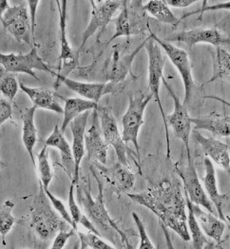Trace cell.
Segmentation results:
<instances>
[{
  "label": "cell",
  "mask_w": 230,
  "mask_h": 249,
  "mask_svg": "<svg viewBox=\"0 0 230 249\" xmlns=\"http://www.w3.org/2000/svg\"><path fill=\"white\" fill-rule=\"evenodd\" d=\"M174 167L175 172L183 181L184 190L187 192L190 202L194 205H198L205 208L213 215L218 216L216 208L209 200V196L207 195L204 187L200 183L191 154L187 155L186 164L178 162L175 164Z\"/></svg>",
  "instance_id": "ba28073f"
},
{
  "label": "cell",
  "mask_w": 230,
  "mask_h": 249,
  "mask_svg": "<svg viewBox=\"0 0 230 249\" xmlns=\"http://www.w3.org/2000/svg\"><path fill=\"white\" fill-rule=\"evenodd\" d=\"M0 65L12 73H26L35 80H39V78L36 76L34 70L46 71L53 76L56 75V72L52 71L48 65L42 60L36 48H33L31 52L26 54H16L14 53L4 54L0 53Z\"/></svg>",
  "instance_id": "30bf717a"
},
{
  "label": "cell",
  "mask_w": 230,
  "mask_h": 249,
  "mask_svg": "<svg viewBox=\"0 0 230 249\" xmlns=\"http://www.w3.org/2000/svg\"><path fill=\"white\" fill-rule=\"evenodd\" d=\"M205 177H204V186L207 190V195L209 196V200L212 202L216 208L218 217L224 221L230 227V218L224 212L225 204L230 203V194H221L218 190L216 172L213 164L209 157L205 158Z\"/></svg>",
  "instance_id": "44dd1931"
},
{
  "label": "cell",
  "mask_w": 230,
  "mask_h": 249,
  "mask_svg": "<svg viewBox=\"0 0 230 249\" xmlns=\"http://www.w3.org/2000/svg\"><path fill=\"white\" fill-rule=\"evenodd\" d=\"M102 175L117 194L128 193L135 184L136 176L126 166L116 163L110 167L98 166Z\"/></svg>",
  "instance_id": "7402d4cb"
},
{
  "label": "cell",
  "mask_w": 230,
  "mask_h": 249,
  "mask_svg": "<svg viewBox=\"0 0 230 249\" xmlns=\"http://www.w3.org/2000/svg\"><path fill=\"white\" fill-rule=\"evenodd\" d=\"M62 82L67 88L75 93L79 94L84 98L89 101L98 103L100 99L106 94H115L123 90L124 86L122 84H115L112 82H98V83H87L70 79L68 77H57L55 88L57 84Z\"/></svg>",
  "instance_id": "2e32d148"
},
{
  "label": "cell",
  "mask_w": 230,
  "mask_h": 249,
  "mask_svg": "<svg viewBox=\"0 0 230 249\" xmlns=\"http://www.w3.org/2000/svg\"><path fill=\"white\" fill-rule=\"evenodd\" d=\"M14 208V202L12 200H6L2 205V208H0V235L3 240L16 224V219L12 214Z\"/></svg>",
  "instance_id": "e575fe53"
},
{
  "label": "cell",
  "mask_w": 230,
  "mask_h": 249,
  "mask_svg": "<svg viewBox=\"0 0 230 249\" xmlns=\"http://www.w3.org/2000/svg\"><path fill=\"white\" fill-rule=\"evenodd\" d=\"M149 36L159 45V47H161L166 52L169 60L178 70L185 86V100L183 104L187 107V105L189 104V102L192 100L194 91L196 89V85L192 75V67L189 61L188 53L175 47L171 43L165 41L164 39H160L155 34L152 33V31L149 32Z\"/></svg>",
  "instance_id": "9c48e42d"
},
{
  "label": "cell",
  "mask_w": 230,
  "mask_h": 249,
  "mask_svg": "<svg viewBox=\"0 0 230 249\" xmlns=\"http://www.w3.org/2000/svg\"><path fill=\"white\" fill-rule=\"evenodd\" d=\"M184 195L186 198V204H187V209H188L187 224H188V231H190V235H191L190 239L192 240V248L195 249H205L207 246H209V241L197 222V219L192 211V203L190 202L188 194L185 190H184Z\"/></svg>",
  "instance_id": "f546056e"
},
{
  "label": "cell",
  "mask_w": 230,
  "mask_h": 249,
  "mask_svg": "<svg viewBox=\"0 0 230 249\" xmlns=\"http://www.w3.org/2000/svg\"><path fill=\"white\" fill-rule=\"evenodd\" d=\"M213 62V74L206 84L215 82L217 80H226L230 82V54L222 47H215L211 51Z\"/></svg>",
  "instance_id": "f1b7e54d"
},
{
  "label": "cell",
  "mask_w": 230,
  "mask_h": 249,
  "mask_svg": "<svg viewBox=\"0 0 230 249\" xmlns=\"http://www.w3.org/2000/svg\"><path fill=\"white\" fill-rule=\"evenodd\" d=\"M149 39V36L146 40L141 43L135 50H133L130 53H125V50L129 42L127 39L125 43L122 44V48L119 49L115 47L109 56L105 60L102 66V79L105 83L112 82L115 84H121L125 81L128 73H131V66L133 59L139 53L141 49L146 46V43Z\"/></svg>",
  "instance_id": "52a82bcc"
},
{
  "label": "cell",
  "mask_w": 230,
  "mask_h": 249,
  "mask_svg": "<svg viewBox=\"0 0 230 249\" xmlns=\"http://www.w3.org/2000/svg\"><path fill=\"white\" fill-rule=\"evenodd\" d=\"M132 218L134 220V223L136 224V227L138 229L139 235H140V249H154L155 247L152 244V242L150 241L147 233L146 231V227L145 224L143 223V221L141 220V218L139 217V215L136 212H132Z\"/></svg>",
  "instance_id": "74e56055"
},
{
  "label": "cell",
  "mask_w": 230,
  "mask_h": 249,
  "mask_svg": "<svg viewBox=\"0 0 230 249\" xmlns=\"http://www.w3.org/2000/svg\"><path fill=\"white\" fill-rule=\"evenodd\" d=\"M13 107L11 101L0 93V125L12 117Z\"/></svg>",
  "instance_id": "ab89813d"
},
{
  "label": "cell",
  "mask_w": 230,
  "mask_h": 249,
  "mask_svg": "<svg viewBox=\"0 0 230 249\" xmlns=\"http://www.w3.org/2000/svg\"><path fill=\"white\" fill-rule=\"evenodd\" d=\"M27 3H28V5H29L30 13H31V18H30V21H31L32 38H33V41H35V25H36L35 17H36V10H37L39 1H38V0H28Z\"/></svg>",
  "instance_id": "60d3db41"
},
{
  "label": "cell",
  "mask_w": 230,
  "mask_h": 249,
  "mask_svg": "<svg viewBox=\"0 0 230 249\" xmlns=\"http://www.w3.org/2000/svg\"><path fill=\"white\" fill-rule=\"evenodd\" d=\"M59 11V28H60V61L62 66L59 67V73L65 71L63 75L56 73V77H67V75L76 68L78 64L79 53L74 52L67 38V1H56Z\"/></svg>",
  "instance_id": "e0dca14e"
},
{
  "label": "cell",
  "mask_w": 230,
  "mask_h": 249,
  "mask_svg": "<svg viewBox=\"0 0 230 249\" xmlns=\"http://www.w3.org/2000/svg\"><path fill=\"white\" fill-rule=\"evenodd\" d=\"M91 3V18L90 21L82 34V43L78 49V53L83 50L88 39L92 36L97 31H104L106 25L112 19L113 16L121 9L123 1L120 0H100L90 1Z\"/></svg>",
  "instance_id": "8fae6325"
},
{
  "label": "cell",
  "mask_w": 230,
  "mask_h": 249,
  "mask_svg": "<svg viewBox=\"0 0 230 249\" xmlns=\"http://www.w3.org/2000/svg\"><path fill=\"white\" fill-rule=\"evenodd\" d=\"M37 170L39 174V181L44 187H49L50 183L53 178V171L49 161L48 146H44L37 155Z\"/></svg>",
  "instance_id": "836d02e7"
},
{
  "label": "cell",
  "mask_w": 230,
  "mask_h": 249,
  "mask_svg": "<svg viewBox=\"0 0 230 249\" xmlns=\"http://www.w3.org/2000/svg\"><path fill=\"white\" fill-rule=\"evenodd\" d=\"M11 6L9 5V2L7 0H0V22L2 19V17L4 13L10 8Z\"/></svg>",
  "instance_id": "ee69618b"
},
{
  "label": "cell",
  "mask_w": 230,
  "mask_h": 249,
  "mask_svg": "<svg viewBox=\"0 0 230 249\" xmlns=\"http://www.w3.org/2000/svg\"><path fill=\"white\" fill-rule=\"evenodd\" d=\"M98 107V103L85 100L81 98H69L65 100V107L63 108V119L62 124H61V131L63 133L66 131L67 127L71 122L75 119L77 116L82 114L84 112L94 109Z\"/></svg>",
  "instance_id": "83f0119b"
},
{
  "label": "cell",
  "mask_w": 230,
  "mask_h": 249,
  "mask_svg": "<svg viewBox=\"0 0 230 249\" xmlns=\"http://www.w3.org/2000/svg\"><path fill=\"white\" fill-rule=\"evenodd\" d=\"M194 129H204L220 137H230V117L225 113L213 111L207 115H199L190 119Z\"/></svg>",
  "instance_id": "603a6c76"
},
{
  "label": "cell",
  "mask_w": 230,
  "mask_h": 249,
  "mask_svg": "<svg viewBox=\"0 0 230 249\" xmlns=\"http://www.w3.org/2000/svg\"><path fill=\"white\" fill-rule=\"evenodd\" d=\"M80 242H81V249H114L113 247L107 245L105 241L102 240V238L92 232H88V233H82L79 231H76Z\"/></svg>",
  "instance_id": "d590c367"
},
{
  "label": "cell",
  "mask_w": 230,
  "mask_h": 249,
  "mask_svg": "<svg viewBox=\"0 0 230 249\" xmlns=\"http://www.w3.org/2000/svg\"><path fill=\"white\" fill-rule=\"evenodd\" d=\"M31 208V227L42 241L50 240L62 229H70L71 226L52 206L40 181L39 191Z\"/></svg>",
  "instance_id": "3957f363"
},
{
  "label": "cell",
  "mask_w": 230,
  "mask_h": 249,
  "mask_svg": "<svg viewBox=\"0 0 230 249\" xmlns=\"http://www.w3.org/2000/svg\"><path fill=\"white\" fill-rule=\"evenodd\" d=\"M146 52L148 54V88L152 97H154L155 102L160 107V111L163 117L165 130H166V138L167 144V157L170 158V142H169V134L167 127V115L165 113L161 97H160V81L163 77V71L166 59L163 55L161 48L158 44L154 41L150 36L149 39L146 43Z\"/></svg>",
  "instance_id": "8992f818"
},
{
  "label": "cell",
  "mask_w": 230,
  "mask_h": 249,
  "mask_svg": "<svg viewBox=\"0 0 230 249\" xmlns=\"http://www.w3.org/2000/svg\"><path fill=\"white\" fill-rule=\"evenodd\" d=\"M43 188H44V191H45L47 197L49 198V200H50V202H51V204H52V206L53 207V208L58 212V214L62 217L63 219H64L72 229H74L75 231H77V226H75L74 223L72 222V219H71V217L70 212L68 211L67 208H65V206H64V204H63L62 202H61L59 199H57L53 193H51L48 187H43Z\"/></svg>",
  "instance_id": "8d00e7d4"
},
{
  "label": "cell",
  "mask_w": 230,
  "mask_h": 249,
  "mask_svg": "<svg viewBox=\"0 0 230 249\" xmlns=\"http://www.w3.org/2000/svg\"><path fill=\"white\" fill-rule=\"evenodd\" d=\"M74 186L75 185L73 183H71V187H70V191H69V209H70V214L72 219V222L74 223L75 226H77V224H80L88 231L102 237L100 232L98 231V229L94 227V225L90 222V220L84 213L83 210L81 208H79L78 205L76 204L75 197H74Z\"/></svg>",
  "instance_id": "1f68e13d"
},
{
  "label": "cell",
  "mask_w": 230,
  "mask_h": 249,
  "mask_svg": "<svg viewBox=\"0 0 230 249\" xmlns=\"http://www.w3.org/2000/svg\"><path fill=\"white\" fill-rule=\"evenodd\" d=\"M146 14H149L155 19L168 25H177L179 18L171 12L165 0H149L143 5Z\"/></svg>",
  "instance_id": "4dcf8cb0"
},
{
  "label": "cell",
  "mask_w": 230,
  "mask_h": 249,
  "mask_svg": "<svg viewBox=\"0 0 230 249\" xmlns=\"http://www.w3.org/2000/svg\"><path fill=\"white\" fill-rule=\"evenodd\" d=\"M126 195L134 203L152 211L161 225L175 231L184 241H190L184 188L177 179L164 177L149 184L145 191Z\"/></svg>",
  "instance_id": "6da1fadb"
},
{
  "label": "cell",
  "mask_w": 230,
  "mask_h": 249,
  "mask_svg": "<svg viewBox=\"0 0 230 249\" xmlns=\"http://www.w3.org/2000/svg\"><path fill=\"white\" fill-rule=\"evenodd\" d=\"M75 233V230L71 229H62L57 232V235L54 238V241L53 243L52 249H62L68 240L73 236Z\"/></svg>",
  "instance_id": "f35d334b"
},
{
  "label": "cell",
  "mask_w": 230,
  "mask_h": 249,
  "mask_svg": "<svg viewBox=\"0 0 230 249\" xmlns=\"http://www.w3.org/2000/svg\"><path fill=\"white\" fill-rule=\"evenodd\" d=\"M91 173L98 185V194L95 198L91 196L89 179H88L87 185L77 184L76 198L81 209L94 227L98 229L101 236H104L105 238L110 241L113 246L119 249H133L129 243L126 233L120 229L115 221L109 216L105 206L103 185L93 169H91Z\"/></svg>",
  "instance_id": "7a4b0ae2"
},
{
  "label": "cell",
  "mask_w": 230,
  "mask_h": 249,
  "mask_svg": "<svg viewBox=\"0 0 230 249\" xmlns=\"http://www.w3.org/2000/svg\"><path fill=\"white\" fill-rule=\"evenodd\" d=\"M108 145L99 124V115L97 108L93 109L91 126L85 133V150L88 152V160H94L105 165L106 163Z\"/></svg>",
  "instance_id": "ac0fdd59"
},
{
  "label": "cell",
  "mask_w": 230,
  "mask_h": 249,
  "mask_svg": "<svg viewBox=\"0 0 230 249\" xmlns=\"http://www.w3.org/2000/svg\"><path fill=\"white\" fill-rule=\"evenodd\" d=\"M192 138L195 143L202 146L208 157H210L218 166H221L230 175V145L215 138L206 137L195 129L192 132Z\"/></svg>",
  "instance_id": "ffe728a7"
},
{
  "label": "cell",
  "mask_w": 230,
  "mask_h": 249,
  "mask_svg": "<svg viewBox=\"0 0 230 249\" xmlns=\"http://www.w3.org/2000/svg\"><path fill=\"white\" fill-rule=\"evenodd\" d=\"M143 1L124 0L121 12L115 19V31L108 44L118 37L125 36L129 39L133 36L143 35L146 31L150 32L149 18L144 8Z\"/></svg>",
  "instance_id": "277c9868"
},
{
  "label": "cell",
  "mask_w": 230,
  "mask_h": 249,
  "mask_svg": "<svg viewBox=\"0 0 230 249\" xmlns=\"http://www.w3.org/2000/svg\"><path fill=\"white\" fill-rule=\"evenodd\" d=\"M1 22L5 30L18 41L32 44L31 21L26 2L10 7L4 13Z\"/></svg>",
  "instance_id": "4fadbf2b"
},
{
  "label": "cell",
  "mask_w": 230,
  "mask_h": 249,
  "mask_svg": "<svg viewBox=\"0 0 230 249\" xmlns=\"http://www.w3.org/2000/svg\"><path fill=\"white\" fill-rule=\"evenodd\" d=\"M35 106L27 107L21 115L22 120V142L27 152L29 153L32 163L35 165L34 157V148L37 142V129L35 124V113L36 110Z\"/></svg>",
  "instance_id": "4316f807"
},
{
  "label": "cell",
  "mask_w": 230,
  "mask_h": 249,
  "mask_svg": "<svg viewBox=\"0 0 230 249\" xmlns=\"http://www.w3.org/2000/svg\"><path fill=\"white\" fill-rule=\"evenodd\" d=\"M88 116L89 110L77 116L69 124L72 133L71 151L74 161V173L71 179V183H73L74 185H77L79 181V169L85 154V133Z\"/></svg>",
  "instance_id": "d6986e66"
},
{
  "label": "cell",
  "mask_w": 230,
  "mask_h": 249,
  "mask_svg": "<svg viewBox=\"0 0 230 249\" xmlns=\"http://www.w3.org/2000/svg\"><path fill=\"white\" fill-rule=\"evenodd\" d=\"M19 88L23 92H25L34 106L36 107H41L56 113H63V107L59 103L55 93L50 89H41V88H31L23 84L19 85Z\"/></svg>",
  "instance_id": "d4e9b609"
},
{
  "label": "cell",
  "mask_w": 230,
  "mask_h": 249,
  "mask_svg": "<svg viewBox=\"0 0 230 249\" xmlns=\"http://www.w3.org/2000/svg\"><path fill=\"white\" fill-rule=\"evenodd\" d=\"M164 40L168 43L175 41L184 43L189 50L200 43L210 44L214 47L230 46V38L225 36L216 28H197L189 31H184L173 34Z\"/></svg>",
  "instance_id": "9a60e30c"
},
{
  "label": "cell",
  "mask_w": 230,
  "mask_h": 249,
  "mask_svg": "<svg viewBox=\"0 0 230 249\" xmlns=\"http://www.w3.org/2000/svg\"><path fill=\"white\" fill-rule=\"evenodd\" d=\"M45 145L55 147L59 150L61 154L63 166L69 172V175L71 177V179H72L73 173H74V161H73L71 147L70 146V144L64 137V133L61 131L58 124H55L52 134L46 140Z\"/></svg>",
  "instance_id": "484cf974"
},
{
  "label": "cell",
  "mask_w": 230,
  "mask_h": 249,
  "mask_svg": "<svg viewBox=\"0 0 230 249\" xmlns=\"http://www.w3.org/2000/svg\"><path fill=\"white\" fill-rule=\"evenodd\" d=\"M162 81L165 85L168 93L170 94L173 102H174V110L171 114L167 116V122L173 130L174 136L182 140L185 145L187 155H190L189 141H190V132H191V117L188 114V108L185 105L181 102L172 87L167 83V80L162 77Z\"/></svg>",
  "instance_id": "7c38bea8"
},
{
  "label": "cell",
  "mask_w": 230,
  "mask_h": 249,
  "mask_svg": "<svg viewBox=\"0 0 230 249\" xmlns=\"http://www.w3.org/2000/svg\"><path fill=\"white\" fill-rule=\"evenodd\" d=\"M192 211L205 235L212 239L217 245H220L223 241L226 223L222 221L218 216H215L209 211L204 210L198 205L192 204Z\"/></svg>",
  "instance_id": "cb8c5ba5"
},
{
  "label": "cell",
  "mask_w": 230,
  "mask_h": 249,
  "mask_svg": "<svg viewBox=\"0 0 230 249\" xmlns=\"http://www.w3.org/2000/svg\"><path fill=\"white\" fill-rule=\"evenodd\" d=\"M203 3H204V5H203V8H202L200 11H198V12H194V13H189V14L185 15L184 17H182V18H179V22H180V21L183 20V19H185V18H187L189 17V16H192V15H194V14H198L199 12H200L201 14H203L205 11L207 12V11L230 10V1H228V2H226V3H223V4H217V5H214V6H209V7H206V3H207V1H204Z\"/></svg>",
  "instance_id": "b9f144b4"
},
{
  "label": "cell",
  "mask_w": 230,
  "mask_h": 249,
  "mask_svg": "<svg viewBox=\"0 0 230 249\" xmlns=\"http://www.w3.org/2000/svg\"><path fill=\"white\" fill-rule=\"evenodd\" d=\"M152 94L145 95L142 92L131 95L129 97V104L125 114L122 117L123 132L122 138L125 145L132 143L136 148L138 164L140 165V147L138 144V134L141 126L144 124V113L146 106L150 102Z\"/></svg>",
  "instance_id": "5b68a950"
},
{
  "label": "cell",
  "mask_w": 230,
  "mask_h": 249,
  "mask_svg": "<svg viewBox=\"0 0 230 249\" xmlns=\"http://www.w3.org/2000/svg\"><path fill=\"white\" fill-rule=\"evenodd\" d=\"M98 115L100 118V127L104 136L105 141L108 145H111L117 155L118 163L128 167L129 163L126 156V145L123 141L122 135L119 132L118 124L109 107L98 105Z\"/></svg>",
  "instance_id": "5bb4252c"
},
{
  "label": "cell",
  "mask_w": 230,
  "mask_h": 249,
  "mask_svg": "<svg viewBox=\"0 0 230 249\" xmlns=\"http://www.w3.org/2000/svg\"><path fill=\"white\" fill-rule=\"evenodd\" d=\"M19 86L15 73L6 71L0 65V93L10 101H13L18 94Z\"/></svg>",
  "instance_id": "d6a6232c"
},
{
  "label": "cell",
  "mask_w": 230,
  "mask_h": 249,
  "mask_svg": "<svg viewBox=\"0 0 230 249\" xmlns=\"http://www.w3.org/2000/svg\"><path fill=\"white\" fill-rule=\"evenodd\" d=\"M167 6H171L174 8H187L194 3H196V0H165Z\"/></svg>",
  "instance_id": "7bdbcfd3"
},
{
  "label": "cell",
  "mask_w": 230,
  "mask_h": 249,
  "mask_svg": "<svg viewBox=\"0 0 230 249\" xmlns=\"http://www.w3.org/2000/svg\"><path fill=\"white\" fill-rule=\"evenodd\" d=\"M5 166H6V165H5V164H4V163H3V162L0 160V170H1L2 168H4Z\"/></svg>",
  "instance_id": "f6af8a7d"
}]
</instances>
